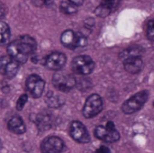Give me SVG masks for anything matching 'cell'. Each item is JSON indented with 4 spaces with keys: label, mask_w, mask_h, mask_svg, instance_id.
I'll list each match as a JSON object with an SVG mask.
<instances>
[{
    "label": "cell",
    "mask_w": 154,
    "mask_h": 153,
    "mask_svg": "<svg viewBox=\"0 0 154 153\" xmlns=\"http://www.w3.org/2000/svg\"><path fill=\"white\" fill-rule=\"evenodd\" d=\"M103 109L102 98L97 95L93 94L88 97L83 107V115L86 118H93L97 115Z\"/></svg>",
    "instance_id": "obj_5"
},
{
    "label": "cell",
    "mask_w": 154,
    "mask_h": 153,
    "mask_svg": "<svg viewBox=\"0 0 154 153\" xmlns=\"http://www.w3.org/2000/svg\"><path fill=\"white\" fill-rule=\"evenodd\" d=\"M11 36V32L8 24L5 22L0 21V45L8 42Z\"/></svg>",
    "instance_id": "obj_17"
},
{
    "label": "cell",
    "mask_w": 154,
    "mask_h": 153,
    "mask_svg": "<svg viewBox=\"0 0 154 153\" xmlns=\"http://www.w3.org/2000/svg\"><path fill=\"white\" fill-rule=\"evenodd\" d=\"M147 37H148L151 41H153L154 30L153 21H152V20H150L149 23H147Z\"/></svg>",
    "instance_id": "obj_22"
},
{
    "label": "cell",
    "mask_w": 154,
    "mask_h": 153,
    "mask_svg": "<svg viewBox=\"0 0 154 153\" xmlns=\"http://www.w3.org/2000/svg\"><path fill=\"white\" fill-rule=\"evenodd\" d=\"M148 96H149V93L147 91H141L135 94L134 96L130 97L123 104L122 106L123 112L126 115H131L139 111L146 103Z\"/></svg>",
    "instance_id": "obj_2"
},
{
    "label": "cell",
    "mask_w": 154,
    "mask_h": 153,
    "mask_svg": "<svg viewBox=\"0 0 154 153\" xmlns=\"http://www.w3.org/2000/svg\"><path fill=\"white\" fill-rule=\"evenodd\" d=\"M27 100H28L27 95H25V94L22 95V96L18 98V100H17V102H16V109L19 110V111H21V110L24 107V106H25Z\"/></svg>",
    "instance_id": "obj_21"
},
{
    "label": "cell",
    "mask_w": 154,
    "mask_h": 153,
    "mask_svg": "<svg viewBox=\"0 0 154 153\" xmlns=\"http://www.w3.org/2000/svg\"><path fill=\"white\" fill-rule=\"evenodd\" d=\"M45 82L38 75H31L26 80V88L32 96L37 98L40 97L44 90Z\"/></svg>",
    "instance_id": "obj_8"
},
{
    "label": "cell",
    "mask_w": 154,
    "mask_h": 153,
    "mask_svg": "<svg viewBox=\"0 0 154 153\" xmlns=\"http://www.w3.org/2000/svg\"><path fill=\"white\" fill-rule=\"evenodd\" d=\"M118 0H102L101 4L96 8L95 13L100 17H106L118 6Z\"/></svg>",
    "instance_id": "obj_13"
},
{
    "label": "cell",
    "mask_w": 154,
    "mask_h": 153,
    "mask_svg": "<svg viewBox=\"0 0 154 153\" xmlns=\"http://www.w3.org/2000/svg\"><path fill=\"white\" fill-rule=\"evenodd\" d=\"M142 53H143V49L141 47L134 46V47H130V48L125 50L120 54V57H121V59H123L125 60V59H128L131 57H141Z\"/></svg>",
    "instance_id": "obj_16"
},
{
    "label": "cell",
    "mask_w": 154,
    "mask_h": 153,
    "mask_svg": "<svg viewBox=\"0 0 154 153\" xmlns=\"http://www.w3.org/2000/svg\"><path fill=\"white\" fill-rule=\"evenodd\" d=\"M95 135L106 142H115L120 138V134L116 128H109L107 126H97L95 130Z\"/></svg>",
    "instance_id": "obj_11"
},
{
    "label": "cell",
    "mask_w": 154,
    "mask_h": 153,
    "mask_svg": "<svg viewBox=\"0 0 154 153\" xmlns=\"http://www.w3.org/2000/svg\"><path fill=\"white\" fill-rule=\"evenodd\" d=\"M36 124L42 131H44L51 126V117L47 114H40L37 116Z\"/></svg>",
    "instance_id": "obj_18"
},
{
    "label": "cell",
    "mask_w": 154,
    "mask_h": 153,
    "mask_svg": "<svg viewBox=\"0 0 154 153\" xmlns=\"http://www.w3.org/2000/svg\"><path fill=\"white\" fill-rule=\"evenodd\" d=\"M52 83L57 89L62 92H69L76 86V79L70 75L60 72L54 74Z\"/></svg>",
    "instance_id": "obj_6"
},
{
    "label": "cell",
    "mask_w": 154,
    "mask_h": 153,
    "mask_svg": "<svg viewBox=\"0 0 154 153\" xmlns=\"http://www.w3.org/2000/svg\"><path fill=\"white\" fill-rule=\"evenodd\" d=\"M60 9L62 13L67 14H74L77 12V7L76 5H72L69 2H62L60 5Z\"/></svg>",
    "instance_id": "obj_20"
},
{
    "label": "cell",
    "mask_w": 154,
    "mask_h": 153,
    "mask_svg": "<svg viewBox=\"0 0 154 153\" xmlns=\"http://www.w3.org/2000/svg\"><path fill=\"white\" fill-rule=\"evenodd\" d=\"M19 69V63L10 56H3L0 58V73L5 78H13L15 76Z\"/></svg>",
    "instance_id": "obj_9"
},
{
    "label": "cell",
    "mask_w": 154,
    "mask_h": 153,
    "mask_svg": "<svg viewBox=\"0 0 154 153\" xmlns=\"http://www.w3.org/2000/svg\"><path fill=\"white\" fill-rule=\"evenodd\" d=\"M110 150L108 147H106V146H102L100 147L97 151V153H110Z\"/></svg>",
    "instance_id": "obj_23"
},
{
    "label": "cell",
    "mask_w": 154,
    "mask_h": 153,
    "mask_svg": "<svg viewBox=\"0 0 154 153\" xmlns=\"http://www.w3.org/2000/svg\"><path fill=\"white\" fill-rule=\"evenodd\" d=\"M35 40L29 35L20 36L18 39L11 41L7 46V53L19 64L25 63L29 55L32 54L36 50Z\"/></svg>",
    "instance_id": "obj_1"
},
{
    "label": "cell",
    "mask_w": 154,
    "mask_h": 153,
    "mask_svg": "<svg viewBox=\"0 0 154 153\" xmlns=\"http://www.w3.org/2000/svg\"><path fill=\"white\" fill-rule=\"evenodd\" d=\"M45 100H46L47 104H48L51 107H54V108L60 106H61V103H62L61 98H60L59 96H57L56 94L52 93V92H49V93H48V95H47Z\"/></svg>",
    "instance_id": "obj_19"
},
{
    "label": "cell",
    "mask_w": 154,
    "mask_h": 153,
    "mask_svg": "<svg viewBox=\"0 0 154 153\" xmlns=\"http://www.w3.org/2000/svg\"><path fill=\"white\" fill-rule=\"evenodd\" d=\"M143 62L141 57H131L124 60L125 69L131 74H136L140 72L143 69Z\"/></svg>",
    "instance_id": "obj_14"
},
{
    "label": "cell",
    "mask_w": 154,
    "mask_h": 153,
    "mask_svg": "<svg viewBox=\"0 0 154 153\" xmlns=\"http://www.w3.org/2000/svg\"><path fill=\"white\" fill-rule=\"evenodd\" d=\"M8 129L15 134H23L25 133V125L19 116H14L9 120Z\"/></svg>",
    "instance_id": "obj_15"
},
{
    "label": "cell",
    "mask_w": 154,
    "mask_h": 153,
    "mask_svg": "<svg viewBox=\"0 0 154 153\" xmlns=\"http://www.w3.org/2000/svg\"><path fill=\"white\" fill-rule=\"evenodd\" d=\"M66 63V56L61 52H52L45 59V67L51 70H60Z\"/></svg>",
    "instance_id": "obj_12"
},
{
    "label": "cell",
    "mask_w": 154,
    "mask_h": 153,
    "mask_svg": "<svg viewBox=\"0 0 154 153\" xmlns=\"http://www.w3.org/2000/svg\"><path fill=\"white\" fill-rule=\"evenodd\" d=\"M5 14V5H4V4H2V3L0 2V19H1L2 17H4Z\"/></svg>",
    "instance_id": "obj_24"
},
{
    "label": "cell",
    "mask_w": 154,
    "mask_h": 153,
    "mask_svg": "<svg viewBox=\"0 0 154 153\" xmlns=\"http://www.w3.org/2000/svg\"><path fill=\"white\" fill-rule=\"evenodd\" d=\"M95 69V62L87 55H81L74 58L72 60V69L79 75H88Z\"/></svg>",
    "instance_id": "obj_4"
},
{
    "label": "cell",
    "mask_w": 154,
    "mask_h": 153,
    "mask_svg": "<svg viewBox=\"0 0 154 153\" xmlns=\"http://www.w3.org/2000/svg\"><path fill=\"white\" fill-rule=\"evenodd\" d=\"M69 133L72 139L79 143H88L90 141V136L87 128L80 122L74 121L71 123Z\"/></svg>",
    "instance_id": "obj_7"
},
{
    "label": "cell",
    "mask_w": 154,
    "mask_h": 153,
    "mask_svg": "<svg viewBox=\"0 0 154 153\" xmlns=\"http://www.w3.org/2000/svg\"><path fill=\"white\" fill-rule=\"evenodd\" d=\"M41 1H42L43 4H46V5H47V4H49V3L51 2V0H41Z\"/></svg>",
    "instance_id": "obj_26"
},
{
    "label": "cell",
    "mask_w": 154,
    "mask_h": 153,
    "mask_svg": "<svg viewBox=\"0 0 154 153\" xmlns=\"http://www.w3.org/2000/svg\"><path fill=\"white\" fill-rule=\"evenodd\" d=\"M60 41L65 47L71 50L79 47H84L88 42L87 38L82 33L75 32L71 30H67L62 32Z\"/></svg>",
    "instance_id": "obj_3"
},
{
    "label": "cell",
    "mask_w": 154,
    "mask_h": 153,
    "mask_svg": "<svg viewBox=\"0 0 154 153\" xmlns=\"http://www.w3.org/2000/svg\"><path fill=\"white\" fill-rule=\"evenodd\" d=\"M69 2L77 6V5H81L83 4L84 0H69Z\"/></svg>",
    "instance_id": "obj_25"
},
{
    "label": "cell",
    "mask_w": 154,
    "mask_h": 153,
    "mask_svg": "<svg viewBox=\"0 0 154 153\" xmlns=\"http://www.w3.org/2000/svg\"><path fill=\"white\" fill-rule=\"evenodd\" d=\"M64 149V142L59 137L51 136L45 139L42 145L41 150L42 153H61Z\"/></svg>",
    "instance_id": "obj_10"
}]
</instances>
